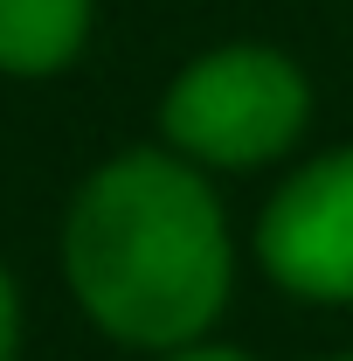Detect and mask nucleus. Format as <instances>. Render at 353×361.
Listing matches in <instances>:
<instances>
[{"label": "nucleus", "mask_w": 353, "mask_h": 361, "mask_svg": "<svg viewBox=\"0 0 353 361\" xmlns=\"http://www.w3.org/2000/svg\"><path fill=\"white\" fill-rule=\"evenodd\" d=\"M63 264L104 334L132 348H180L229 299V229L194 167L125 153L84 180Z\"/></svg>", "instance_id": "f257e3e1"}, {"label": "nucleus", "mask_w": 353, "mask_h": 361, "mask_svg": "<svg viewBox=\"0 0 353 361\" xmlns=\"http://www.w3.org/2000/svg\"><path fill=\"white\" fill-rule=\"evenodd\" d=\"M305 126V77L270 49H215L167 90V139L208 167H257Z\"/></svg>", "instance_id": "f03ea898"}, {"label": "nucleus", "mask_w": 353, "mask_h": 361, "mask_svg": "<svg viewBox=\"0 0 353 361\" xmlns=\"http://www.w3.org/2000/svg\"><path fill=\"white\" fill-rule=\"evenodd\" d=\"M257 257L298 299H353V146L277 188L257 223Z\"/></svg>", "instance_id": "7ed1b4c3"}, {"label": "nucleus", "mask_w": 353, "mask_h": 361, "mask_svg": "<svg viewBox=\"0 0 353 361\" xmlns=\"http://www.w3.org/2000/svg\"><path fill=\"white\" fill-rule=\"evenodd\" d=\"M90 28V0H0V70L42 77L63 70Z\"/></svg>", "instance_id": "20e7f679"}, {"label": "nucleus", "mask_w": 353, "mask_h": 361, "mask_svg": "<svg viewBox=\"0 0 353 361\" xmlns=\"http://www.w3.org/2000/svg\"><path fill=\"white\" fill-rule=\"evenodd\" d=\"M14 348H21V306H14V285L0 271V361H14Z\"/></svg>", "instance_id": "39448f33"}, {"label": "nucleus", "mask_w": 353, "mask_h": 361, "mask_svg": "<svg viewBox=\"0 0 353 361\" xmlns=\"http://www.w3.org/2000/svg\"><path fill=\"white\" fill-rule=\"evenodd\" d=\"M174 361H250V355H236V348H187V355H174Z\"/></svg>", "instance_id": "423d86ee"}, {"label": "nucleus", "mask_w": 353, "mask_h": 361, "mask_svg": "<svg viewBox=\"0 0 353 361\" xmlns=\"http://www.w3.org/2000/svg\"><path fill=\"white\" fill-rule=\"evenodd\" d=\"M340 361H353V355H340Z\"/></svg>", "instance_id": "0eeeda50"}]
</instances>
